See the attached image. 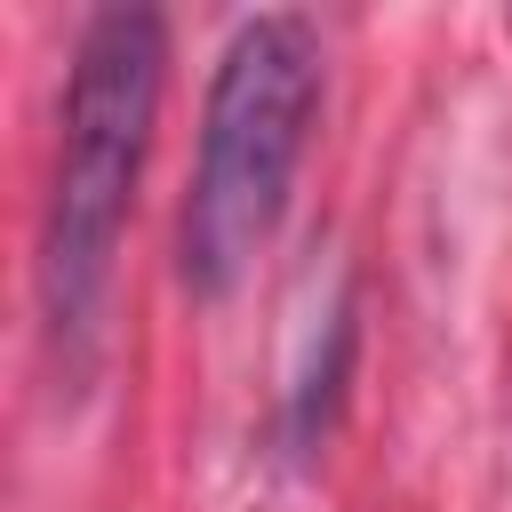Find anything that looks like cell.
Masks as SVG:
<instances>
[{"mask_svg":"<svg viewBox=\"0 0 512 512\" xmlns=\"http://www.w3.org/2000/svg\"><path fill=\"white\" fill-rule=\"evenodd\" d=\"M160 80H168V32L152 8L88 16L72 48V80H64V136H56V184H48V224H40V312L72 376H88L96 360L112 248L144 176Z\"/></svg>","mask_w":512,"mask_h":512,"instance_id":"cell-1","label":"cell"},{"mask_svg":"<svg viewBox=\"0 0 512 512\" xmlns=\"http://www.w3.org/2000/svg\"><path fill=\"white\" fill-rule=\"evenodd\" d=\"M320 104V48L296 16H256L232 32L216 80H208V120H200V168L184 192V232L176 264L192 296H232L256 248L272 240L304 136Z\"/></svg>","mask_w":512,"mask_h":512,"instance_id":"cell-2","label":"cell"}]
</instances>
